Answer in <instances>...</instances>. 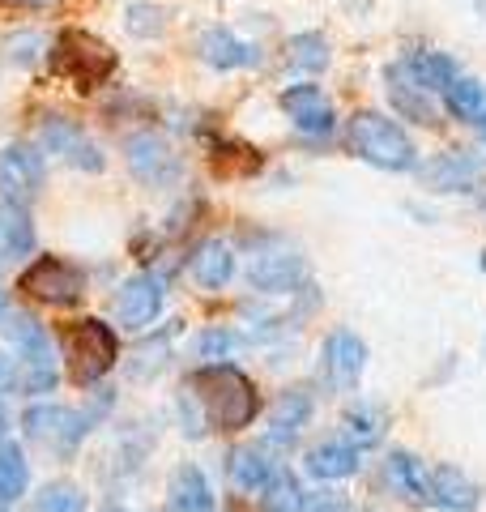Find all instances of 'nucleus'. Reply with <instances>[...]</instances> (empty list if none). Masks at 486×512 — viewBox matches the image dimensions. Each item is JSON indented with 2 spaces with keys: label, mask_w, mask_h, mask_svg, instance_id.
Wrapping results in <instances>:
<instances>
[{
  "label": "nucleus",
  "mask_w": 486,
  "mask_h": 512,
  "mask_svg": "<svg viewBox=\"0 0 486 512\" xmlns=\"http://www.w3.org/2000/svg\"><path fill=\"white\" fill-rule=\"evenodd\" d=\"M192 393L205 410V419L222 427V431H243L256 410H261V397H256V384L231 363H205L192 372Z\"/></svg>",
  "instance_id": "f257e3e1"
},
{
  "label": "nucleus",
  "mask_w": 486,
  "mask_h": 512,
  "mask_svg": "<svg viewBox=\"0 0 486 512\" xmlns=\"http://www.w3.org/2000/svg\"><path fill=\"white\" fill-rule=\"evenodd\" d=\"M60 355L69 359V372H73L77 384H94L116 367L120 338L107 320L81 316V320H69V325L60 329Z\"/></svg>",
  "instance_id": "f03ea898"
},
{
  "label": "nucleus",
  "mask_w": 486,
  "mask_h": 512,
  "mask_svg": "<svg viewBox=\"0 0 486 512\" xmlns=\"http://www.w3.org/2000/svg\"><path fill=\"white\" fill-rule=\"evenodd\" d=\"M350 150L380 171H414L418 167V150H414L410 133H405L397 120L380 116V111H354L350 116Z\"/></svg>",
  "instance_id": "7ed1b4c3"
},
{
  "label": "nucleus",
  "mask_w": 486,
  "mask_h": 512,
  "mask_svg": "<svg viewBox=\"0 0 486 512\" xmlns=\"http://www.w3.org/2000/svg\"><path fill=\"white\" fill-rule=\"evenodd\" d=\"M52 73L64 77L73 90L90 94L111 82L116 73V52L103 43L86 35V30H60L56 43H52Z\"/></svg>",
  "instance_id": "20e7f679"
},
{
  "label": "nucleus",
  "mask_w": 486,
  "mask_h": 512,
  "mask_svg": "<svg viewBox=\"0 0 486 512\" xmlns=\"http://www.w3.org/2000/svg\"><path fill=\"white\" fill-rule=\"evenodd\" d=\"M5 333H9V342L18 346V359H22V389L26 393H52L56 389V350H52V338H47V329L39 325L30 312H13L5 320Z\"/></svg>",
  "instance_id": "39448f33"
},
{
  "label": "nucleus",
  "mask_w": 486,
  "mask_h": 512,
  "mask_svg": "<svg viewBox=\"0 0 486 512\" xmlns=\"http://www.w3.org/2000/svg\"><path fill=\"white\" fill-rule=\"evenodd\" d=\"M18 286L35 299L52 303V308H69V303L86 295V269H77L73 261H64V256H39L18 278Z\"/></svg>",
  "instance_id": "423d86ee"
},
{
  "label": "nucleus",
  "mask_w": 486,
  "mask_h": 512,
  "mask_svg": "<svg viewBox=\"0 0 486 512\" xmlns=\"http://www.w3.org/2000/svg\"><path fill=\"white\" fill-rule=\"evenodd\" d=\"M22 427H26V436H30V440H39L43 448H52V453H60V457H69L73 448L86 440V431H90V423L81 419L77 410H69V406H52V402L30 406V410L22 414Z\"/></svg>",
  "instance_id": "0eeeda50"
},
{
  "label": "nucleus",
  "mask_w": 486,
  "mask_h": 512,
  "mask_svg": "<svg viewBox=\"0 0 486 512\" xmlns=\"http://www.w3.org/2000/svg\"><path fill=\"white\" fill-rule=\"evenodd\" d=\"M47 180V158L39 146H26V141H13V146L0 150V197L5 201H35Z\"/></svg>",
  "instance_id": "6e6552de"
},
{
  "label": "nucleus",
  "mask_w": 486,
  "mask_h": 512,
  "mask_svg": "<svg viewBox=\"0 0 486 512\" xmlns=\"http://www.w3.org/2000/svg\"><path fill=\"white\" fill-rule=\"evenodd\" d=\"M162 299H167V282L158 274H133L120 282L116 299H111V316L120 329H150L162 312Z\"/></svg>",
  "instance_id": "1a4fd4ad"
},
{
  "label": "nucleus",
  "mask_w": 486,
  "mask_h": 512,
  "mask_svg": "<svg viewBox=\"0 0 486 512\" xmlns=\"http://www.w3.org/2000/svg\"><path fill=\"white\" fill-rule=\"evenodd\" d=\"M39 141H43V154H56L77 171H103L107 167L103 150L94 146V141L86 137V128L73 124L69 116H43Z\"/></svg>",
  "instance_id": "9d476101"
},
{
  "label": "nucleus",
  "mask_w": 486,
  "mask_h": 512,
  "mask_svg": "<svg viewBox=\"0 0 486 512\" xmlns=\"http://www.w3.org/2000/svg\"><path fill=\"white\" fill-rule=\"evenodd\" d=\"M124 163L141 184H154V188L180 180V154H175L167 146V137H158V133H133L128 137L124 141Z\"/></svg>",
  "instance_id": "9b49d317"
},
{
  "label": "nucleus",
  "mask_w": 486,
  "mask_h": 512,
  "mask_svg": "<svg viewBox=\"0 0 486 512\" xmlns=\"http://www.w3.org/2000/svg\"><path fill=\"white\" fill-rule=\"evenodd\" d=\"M363 367H367V346L359 333H350V329H337L324 338L320 346V372L324 380L333 384V389H354L363 376Z\"/></svg>",
  "instance_id": "f8f14e48"
},
{
  "label": "nucleus",
  "mask_w": 486,
  "mask_h": 512,
  "mask_svg": "<svg viewBox=\"0 0 486 512\" xmlns=\"http://www.w3.org/2000/svg\"><path fill=\"white\" fill-rule=\"evenodd\" d=\"M278 103H282V111L290 116V124H295L299 133H307V137H324V133H333L337 116H333L329 94H324L320 86H312V82L286 86Z\"/></svg>",
  "instance_id": "ddd939ff"
},
{
  "label": "nucleus",
  "mask_w": 486,
  "mask_h": 512,
  "mask_svg": "<svg viewBox=\"0 0 486 512\" xmlns=\"http://www.w3.org/2000/svg\"><path fill=\"white\" fill-rule=\"evenodd\" d=\"M197 52H201V60L209 64V69H218V73L261 64V52H256L252 43H243L235 30H226V26H209L201 35V43H197Z\"/></svg>",
  "instance_id": "4468645a"
},
{
  "label": "nucleus",
  "mask_w": 486,
  "mask_h": 512,
  "mask_svg": "<svg viewBox=\"0 0 486 512\" xmlns=\"http://www.w3.org/2000/svg\"><path fill=\"white\" fill-rule=\"evenodd\" d=\"M384 77H388V103H393V111H397L401 120L440 124V116H435V103H431V90L418 86L414 77L401 69V64H393V69H388Z\"/></svg>",
  "instance_id": "2eb2a0df"
},
{
  "label": "nucleus",
  "mask_w": 486,
  "mask_h": 512,
  "mask_svg": "<svg viewBox=\"0 0 486 512\" xmlns=\"http://www.w3.org/2000/svg\"><path fill=\"white\" fill-rule=\"evenodd\" d=\"M235 278V252L226 239H205L192 256V282L201 286V291H222L226 282Z\"/></svg>",
  "instance_id": "dca6fc26"
},
{
  "label": "nucleus",
  "mask_w": 486,
  "mask_h": 512,
  "mask_svg": "<svg viewBox=\"0 0 486 512\" xmlns=\"http://www.w3.org/2000/svg\"><path fill=\"white\" fill-rule=\"evenodd\" d=\"M299 274H303V261L295 252H265V256H256L252 269H248L256 291H273V295L290 291V286L299 282Z\"/></svg>",
  "instance_id": "f3484780"
},
{
  "label": "nucleus",
  "mask_w": 486,
  "mask_h": 512,
  "mask_svg": "<svg viewBox=\"0 0 486 512\" xmlns=\"http://www.w3.org/2000/svg\"><path fill=\"white\" fill-rule=\"evenodd\" d=\"M359 470V448L342 444V440H324L307 453V474L320 478V483H337V478H350Z\"/></svg>",
  "instance_id": "a211bd4d"
},
{
  "label": "nucleus",
  "mask_w": 486,
  "mask_h": 512,
  "mask_svg": "<svg viewBox=\"0 0 486 512\" xmlns=\"http://www.w3.org/2000/svg\"><path fill=\"white\" fill-rule=\"evenodd\" d=\"M431 504H440L448 512H474L478 487L457 466H440V470H431Z\"/></svg>",
  "instance_id": "6ab92c4d"
},
{
  "label": "nucleus",
  "mask_w": 486,
  "mask_h": 512,
  "mask_svg": "<svg viewBox=\"0 0 486 512\" xmlns=\"http://www.w3.org/2000/svg\"><path fill=\"white\" fill-rule=\"evenodd\" d=\"M171 512H214V491L197 466H180L171 474Z\"/></svg>",
  "instance_id": "aec40b11"
},
{
  "label": "nucleus",
  "mask_w": 486,
  "mask_h": 512,
  "mask_svg": "<svg viewBox=\"0 0 486 512\" xmlns=\"http://www.w3.org/2000/svg\"><path fill=\"white\" fill-rule=\"evenodd\" d=\"M307 419H312V393L286 389L269 410V436L273 440H295Z\"/></svg>",
  "instance_id": "412c9836"
},
{
  "label": "nucleus",
  "mask_w": 486,
  "mask_h": 512,
  "mask_svg": "<svg viewBox=\"0 0 486 512\" xmlns=\"http://www.w3.org/2000/svg\"><path fill=\"white\" fill-rule=\"evenodd\" d=\"M35 248V222L26 205L0 197V256H26Z\"/></svg>",
  "instance_id": "4be33fe9"
},
{
  "label": "nucleus",
  "mask_w": 486,
  "mask_h": 512,
  "mask_svg": "<svg viewBox=\"0 0 486 512\" xmlns=\"http://www.w3.org/2000/svg\"><path fill=\"white\" fill-rule=\"evenodd\" d=\"M401 69L410 73L423 90H431V94H435V90H448L452 77H461V73H457V60L444 56V52H418V56L405 60Z\"/></svg>",
  "instance_id": "5701e85b"
},
{
  "label": "nucleus",
  "mask_w": 486,
  "mask_h": 512,
  "mask_svg": "<svg viewBox=\"0 0 486 512\" xmlns=\"http://www.w3.org/2000/svg\"><path fill=\"white\" fill-rule=\"evenodd\" d=\"M286 56L303 73H320V69H329V60H333L329 39H324L320 30H299V35H290L286 39Z\"/></svg>",
  "instance_id": "b1692460"
},
{
  "label": "nucleus",
  "mask_w": 486,
  "mask_h": 512,
  "mask_svg": "<svg viewBox=\"0 0 486 512\" xmlns=\"http://www.w3.org/2000/svg\"><path fill=\"white\" fill-rule=\"evenodd\" d=\"M261 508L265 512H303L307 508V495H303V483L290 470H278L269 474V483L261 487Z\"/></svg>",
  "instance_id": "393cba45"
},
{
  "label": "nucleus",
  "mask_w": 486,
  "mask_h": 512,
  "mask_svg": "<svg viewBox=\"0 0 486 512\" xmlns=\"http://www.w3.org/2000/svg\"><path fill=\"white\" fill-rule=\"evenodd\" d=\"M388 478H393V487L401 495H410V500H431V474L423 470V461L418 457L393 453L388 457Z\"/></svg>",
  "instance_id": "a878e982"
},
{
  "label": "nucleus",
  "mask_w": 486,
  "mask_h": 512,
  "mask_svg": "<svg viewBox=\"0 0 486 512\" xmlns=\"http://www.w3.org/2000/svg\"><path fill=\"white\" fill-rule=\"evenodd\" d=\"M482 167H478V158H469L465 150H452V154H444V158H435V163L427 167V180L435 184V188H444V192H452V188H465L469 180H474Z\"/></svg>",
  "instance_id": "bb28decb"
},
{
  "label": "nucleus",
  "mask_w": 486,
  "mask_h": 512,
  "mask_svg": "<svg viewBox=\"0 0 486 512\" xmlns=\"http://www.w3.org/2000/svg\"><path fill=\"white\" fill-rule=\"evenodd\" d=\"M444 103L457 120H478L486 111V86L474 82V77H452L448 90H444Z\"/></svg>",
  "instance_id": "cd10ccee"
},
{
  "label": "nucleus",
  "mask_w": 486,
  "mask_h": 512,
  "mask_svg": "<svg viewBox=\"0 0 486 512\" xmlns=\"http://www.w3.org/2000/svg\"><path fill=\"white\" fill-rule=\"evenodd\" d=\"M30 487V466L18 444H0V500L13 504Z\"/></svg>",
  "instance_id": "c85d7f7f"
},
{
  "label": "nucleus",
  "mask_w": 486,
  "mask_h": 512,
  "mask_svg": "<svg viewBox=\"0 0 486 512\" xmlns=\"http://www.w3.org/2000/svg\"><path fill=\"white\" fill-rule=\"evenodd\" d=\"M273 474V461L261 453V448H235L231 453V478L243 491H261Z\"/></svg>",
  "instance_id": "c756f323"
},
{
  "label": "nucleus",
  "mask_w": 486,
  "mask_h": 512,
  "mask_svg": "<svg viewBox=\"0 0 486 512\" xmlns=\"http://www.w3.org/2000/svg\"><path fill=\"white\" fill-rule=\"evenodd\" d=\"M35 512H86V495H81V487L60 478V483H47L35 495Z\"/></svg>",
  "instance_id": "7c9ffc66"
},
{
  "label": "nucleus",
  "mask_w": 486,
  "mask_h": 512,
  "mask_svg": "<svg viewBox=\"0 0 486 512\" xmlns=\"http://www.w3.org/2000/svg\"><path fill=\"white\" fill-rule=\"evenodd\" d=\"M124 26H128V35H137V39H154L167 30V13L150 5V0H133L124 13Z\"/></svg>",
  "instance_id": "2f4dec72"
},
{
  "label": "nucleus",
  "mask_w": 486,
  "mask_h": 512,
  "mask_svg": "<svg viewBox=\"0 0 486 512\" xmlns=\"http://www.w3.org/2000/svg\"><path fill=\"white\" fill-rule=\"evenodd\" d=\"M235 333L231 329H205L197 342H192V350H197V359H226L235 350Z\"/></svg>",
  "instance_id": "473e14b6"
},
{
  "label": "nucleus",
  "mask_w": 486,
  "mask_h": 512,
  "mask_svg": "<svg viewBox=\"0 0 486 512\" xmlns=\"http://www.w3.org/2000/svg\"><path fill=\"white\" fill-rule=\"evenodd\" d=\"M5 47H9V60L13 64H35L47 43H43V35H35V30H22V35H13Z\"/></svg>",
  "instance_id": "72a5a7b5"
},
{
  "label": "nucleus",
  "mask_w": 486,
  "mask_h": 512,
  "mask_svg": "<svg viewBox=\"0 0 486 512\" xmlns=\"http://www.w3.org/2000/svg\"><path fill=\"white\" fill-rule=\"evenodd\" d=\"M346 423H350V431H354V436H359V444H371V440H380V427L371 423L367 414H350Z\"/></svg>",
  "instance_id": "f704fd0d"
},
{
  "label": "nucleus",
  "mask_w": 486,
  "mask_h": 512,
  "mask_svg": "<svg viewBox=\"0 0 486 512\" xmlns=\"http://www.w3.org/2000/svg\"><path fill=\"white\" fill-rule=\"evenodd\" d=\"M13 380H18V372H13V359L0 355V389H9Z\"/></svg>",
  "instance_id": "c9c22d12"
},
{
  "label": "nucleus",
  "mask_w": 486,
  "mask_h": 512,
  "mask_svg": "<svg viewBox=\"0 0 486 512\" xmlns=\"http://www.w3.org/2000/svg\"><path fill=\"white\" fill-rule=\"evenodd\" d=\"M5 431H9V414L0 410V440H5Z\"/></svg>",
  "instance_id": "e433bc0d"
},
{
  "label": "nucleus",
  "mask_w": 486,
  "mask_h": 512,
  "mask_svg": "<svg viewBox=\"0 0 486 512\" xmlns=\"http://www.w3.org/2000/svg\"><path fill=\"white\" fill-rule=\"evenodd\" d=\"M13 5H35L39 9V5H47V0H13Z\"/></svg>",
  "instance_id": "4c0bfd02"
},
{
  "label": "nucleus",
  "mask_w": 486,
  "mask_h": 512,
  "mask_svg": "<svg viewBox=\"0 0 486 512\" xmlns=\"http://www.w3.org/2000/svg\"><path fill=\"white\" fill-rule=\"evenodd\" d=\"M0 316H5V291H0Z\"/></svg>",
  "instance_id": "58836bf2"
},
{
  "label": "nucleus",
  "mask_w": 486,
  "mask_h": 512,
  "mask_svg": "<svg viewBox=\"0 0 486 512\" xmlns=\"http://www.w3.org/2000/svg\"><path fill=\"white\" fill-rule=\"evenodd\" d=\"M478 120H482V137H486V111H482V116H478Z\"/></svg>",
  "instance_id": "ea45409f"
},
{
  "label": "nucleus",
  "mask_w": 486,
  "mask_h": 512,
  "mask_svg": "<svg viewBox=\"0 0 486 512\" xmlns=\"http://www.w3.org/2000/svg\"><path fill=\"white\" fill-rule=\"evenodd\" d=\"M0 512H5V500H0Z\"/></svg>",
  "instance_id": "a19ab883"
}]
</instances>
